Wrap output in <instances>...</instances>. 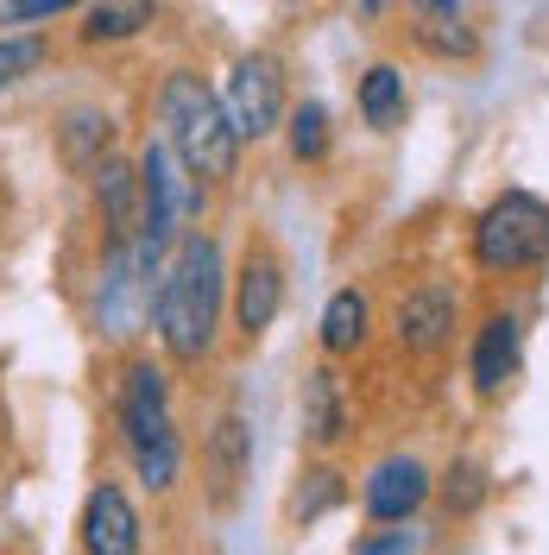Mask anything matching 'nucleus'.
I'll return each mask as SVG.
<instances>
[{
  "instance_id": "1",
  "label": "nucleus",
  "mask_w": 549,
  "mask_h": 555,
  "mask_svg": "<svg viewBox=\"0 0 549 555\" xmlns=\"http://www.w3.org/2000/svg\"><path fill=\"white\" fill-rule=\"evenodd\" d=\"M221 310H228V266H221V241L190 228L183 241L165 253L158 284H152V328L158 347L171 353V366H203L221 335Z\"/></svg>"
},
{
  "instance_id": "2",
  "label": "nucleus",
  "mask_w": 549,
  "mask_h": 555,
  "mask_svg": "<svg viewBox=\"0 0 549 555\" xmlns=\"http://www.w3.org/2000/svg\"><path fill=\"white\" fill-rule=\"evenodd\" d=\"M114 429H120V449H127L139 480L152 486V492H171L177 474H183V436H177L165 366H152V360H127V366H120V385H114Z\"/></svg>"
},
{
  "instance_id": "3",
  "label": "nucleus",
  "mask_w": 549,
  "mask_h": 555,
  "mask_svg": "<svg viewBox=\"0 0 549 555\" xmlns=\"http://www.w3.org/2000/svg\"><path fill=\"white\" fill-rule=\"evenodd\" d=\"M158 133L171 139V152L190 165L196 183H228L234 165H241V145H246L234 133L221 95L208 89L196 69H171L158 82Z\"/></svg>"
},
{
  "instance_id": "4",
  "label": "nucleus",
  "mask_w": 549,
  "mask_h": 555,
  "mask_svg": "<svg viewBox=\"0 0 549 555\" xmlns=\"http://www.w3.org/2000/svg\"><path fill=\"white\" fill-rule=\"evenodd\" d=\"M133 171H139V253L152 266H165V253L196 228V215L208 203V183L190 177V165L171 152L165 133H152L139 145Z\"/></svg>"
},
{
  "instance_id": "5",
  "label": "nucleus",
  "mask_w": 549,
  "mask_h": 555,
  "mask_svg": "<svg viewBox=\"0 0 549 555\" xmlns=\"http://www.w3.org/2000/svg\"><path fill=\"white\" fill-rule=\"evenodd\" d=\"M474 259L481 272H537L549 259V203L531 190H506L499 203H486L474 221Z\"/></svg>"
},
{
  "instance_id": "6",
  "label": "nucleus",
  "mask_w": 549,
  "mask_h": 555,
  "mask_svg": "<svg viewBox=\"0 0 549 555\" xmlns=\"http://www.w3.org/2000/svg\"><path fill=\"white\" fill-rule=\"evenodd\" d=\"M152 284L158 266L139 246H102V272H95V335L107 341H133L152 322Z\"/></svg>"
},
{
  "instance_id": "7",
  "label": "nucleus",
  "mask_w": 549,
  "mask_h": 555,
  "mask_svg": "<svg viewBox=\"0 0 549 555\" xmlns=\"http://www.w3.org/2000/svg\"><path fill=\"white\" fill-rule=\"evenodd\" d=\"M221 107H228V120H234L241 139H272L284 127L291 102H284V69H278L272 51H246L241 64L228 69Z\"/></svg>"
},
{
  "instance_id": "8",
  "label": "nucleus",
  "mask_w": 549,
  "mask_h": 555,
  "mask_svg": "<svg viewBox=\"0 0 549 555\" xmlns=\"http://www.w3.org/2000/svg\"><path fill=\"white\" fill-rule=\"evenodd\" d=\"M234 291H228V304H234V328H241V341L253 347L266 328L278 322V310H284V259H278L266 241L246 246L241 272L228 278Z\"/></svg>"
},
{
  "instance_id": "9",
  "label": "nucleus",
  "mask_w": 549,
  "mask_h": 555,
  "mask_svg": "<svg viewBox=\"0 0 549 555\" xmlns=\"http://www.w3.org/2000/svg\"><path fill=\"white\" fill-rule=\"evenodd\" d=\"M76 543L82 555H139L145 550V530H139L133 499L114 480H95L82 499V524H76Z\"/></svg>"
},
{
  "instance_id": "10",
  "label": "nucleus",
  "mask_w": 549,
  "mask_h": 555,
  "mask_svg": "<svg viewBox=\"0 0 549 555\" xmlns=\"http://www.w3.org/2000/svg\"><path fill=\"white\" fill-rule=\"evenodd\" d=\"M455 315H461V297L448 284H417L392 310V335L405 353H443L455 341Z\"/></svg>"
},
{
  "instance_id": "11",
  "label": "nucleus",
  "mask_w": 549,
  "mask_h": 555,
  "mask_svg": "<svg viewBox=\"0 0 549 555\" xmlns=\"http://www.w3.org/2000/svg\"><path fill=\"white\" fill-rule=\"evenodd\" d=\"M89 196H95V221H102V246H139V171L127 158H102L89 171Z\"/></svg>"
},
{
  "instance_id": "12",
  "label": "nucleus",
  "mask_w": 549,
  "mask_h": 555,
  "mask_svg": "<svg viewBox=\"0 0 549 555\" xmlns=\"http://www.w3.org/2000/svg\"><path fill=\"white\" fill-rule=\"evenodd\" d=\"M246 467H253V429H246L241 411H228L203 442V474H208V505H215V512H228V505L241 499Z\"/></svg>"
},
{
  "instance_id": "13",
  "label": "nucleus",
  "mask_w": 549,
  "mask_h": 555,
  "mask_svg": "<svg viewBox=\"0 0 549 555\" xmlns=\"http://www.w3.org/2000/svg\"><path fill=\"white\" fill-rule=\"evenodd\" d=\"M430 499V474L417 454H385L373 474H367V518L379 524H405Z\"/></svg>"
},
{
  "instance_id": "14",
  "label": "nucleus",
  "mask_w": 549,
  "mask_h": 555,
  "mask_svg": "<svg viewBox=\"0 0 549 555\" xmlns=\"http://www.w3.org/2000/svg\"><path fill=\"white\" fill-rule=\"evenodd\" d=\"M474 391L481 398H499L506 385L518 379V366H524V328H518V315L493 310L481 322V335H474Z\"/></svg>"
},
{
  "instance_id": "15",
  "label": "nucleus",
  "mask_w": 549,
  "mask_h": 555,
  "mask_svg": "<svg viewBox=\"0 0 549 555\" xmlns=\"http://www.w3.org/2000/svg\"><path fill=\"white\" fill-rule=\"evenodd\" d=\"M342 436H347V385L322 360V366L304 373V442L309 449H335Z\"/></svg>"
},
{
  "instance_id": "16",
  "label": "nucleus",
  "mask_w": 549,
  "mask_h": 555,
  "mask_svg": "<svg viewBox=\"0 0 549 555\" xmlns=\"http://www.w3.org/2000/svg\"><path fill=\"white\" fill-rule=\"evenodd\" d=\"M152 13H158V0H89L76 38H82L89 51H102V44H127V38H139L145 26H152Z\"/></svg>"
},
{
  "instance_id": "17",
  "label": "nucleus",
  "mask_w": 549,
  "mask_h": 555,
  "mask_svg": "<svg viewBox=\"0 0 549 555\" xmlns=\"http://www.w3.org/2000/svg\"><path fill=\"white\" fill-rule=\"evenodd\" d=\"M107 145H114V120H107L102 107H69L64 127H58V152H64L69 171L89 177L95 165H102V158H114Z\"/></svg>"
},
{
  "instance_id": "18",
  "label": "nucleus",
  "mask_w": 549,
  "mask_h": 555,
  "mask_svg": "<svg viewBox=\"0 0 549 555\" xmlns=\"http://www.w3.org/2000/svg\"><path fill=\"white\" fill-rule=\"evenodd\" d=\"M411 114V95H405V69L398 64H373L360 76V120L373 133H398Z\"/></svg>"
},
{
  "instance_id": "19",
  "label": "nucleus",
  "mask_w": 549,
  "mask_h": 555,
  "mask_svg": "<svg viewBox=\"0 0 549 555\" xmlns=\"http://www.w3.org/2000/svg\"><path fill=\"white\" fill-rule=\"evenodd\" d=\"M367 328H373V304H367V291H335L329 297V310H322V353L329 360H342L354 347L367 341Z\"/></svg>"
},
{
  "instance_id": "20",
  "label": "nucleus",
  "mask_w": 549,
  "mask_h": 555,
  "mask_svg": "<svg viewBox=\"0 0 549 555\" xmlns=\"http://www.w3.org/2000/svg\"><path fill=\"white\" fill-rule=\"evenodd\" d=\"M284 139H291V158L297 165H322V152H329V107L297 102L284 114Z\"/></svg>"
},
{
  "instance_id": "21",
  "label": "nucleus",
  "mask_w": 549,
  "mask_h": 555,
  "mask_svg": "<svg viewBox=\"0 0 549 555\" xmlns=\"http://www.w3.org/2000/svg\"><path fill=\"white\" fill-rule=\"evenodd\" d=\"M44 64H51V38L44 33H0V89H20Z\"/></svg>"
},
{
  "instance_id": "22",
  "label": "nucleus",
  "mask_w": 549,
  "mask_h": 555,
  "mask_svg": "<svg viewBox=\"0 0 549 555\" xmlns=\"http://www.w3.org/2000/svg\"><path fill=\"white\" fill-rule=\"evenodd\" d=\"M417 44L436 51V57H474V51H481L474 33L461 26V13H448V20H430V13H423V20H417Z\"/></svg>"
},
{
  "instance_id": "23",
  "label": "nucleus",
  "mask_w": 549,
  "mask_h": 555,
  "mask_svg": "<svg viewBox=\"0 0 549 555\" xmlns=\"http://www.w3.org/2000/svg\"><path fill=\"white\" fill-rule=\"evenodd\" d=\"M89 0H0V26H44L58 13H82Z\"/></svg>"
},
{
  "instance_id": "24",
  "label": "nucleus",
  "mask_w": 549,
  "mask_h": 555,
  "mask_svg": "<svg viewBox=\"0 0 549 555\" xmlns=\"http://www.w3.org/2000/svg\"><path fill=\"white\" fill-rule=\"evenodd\" d=\"M304 480H309V492L291 499V512H297L304 524H316L329 505H342V474H329V467H322V474H304Z\"/></svg>"
},
{
  "instance_id": "25",
  "label": "nucleus",
  "mask_w": 549,
  "mask_h": 555,
  "mask_svg": "<svg viewBox=\"0 0 549 555\" xmlns=\"http://www.w3.org/2000/svg\"><path fill=\"white\" fill-rule=\"evenodd\" d=\"M481 467H455V474H448V505H461V512H474V505H481Z\"/></svg>"
},
{
  "instance_id": "26",
  "label": "nucleus",
  "mask_w": 549,
  "mask_h": 555,
  "mask_svg": "<svg viewBox=\"0 0 549 555\" xmlns=\"http://www.w3.org/2000/svg\"><path fill=\"white\" fill-rule=\"evenodd\" d=\"M392 550H405V537H385V543H360V555H392Z\"/></svg>"
},
{
  "instance_id": "27",
  "label": "nucleus",
  "mask_w": 549,
  "mask_h": 555,
  "mask_svg": "<svg viewBox=\"0 0 549 555\" xmlns=\"http://www.w3.org/2000/svg\"><path fill=\"white\" fill-rule=\"evenodd\" d=\"M417 7H423L430 20H448V13H455V0H417Z\"/></svg>"
},
{
  "instance_id": "28",
  "label": "nucleus",
  "mask_w": 549,
  "mask_h": 555,
  "mask_svg": "<svg viewBox=\"0 0 549 555\" xmlns=\"http://www.w3.org/2000/svg\"><path fill=\"white\" fill-rule=\"evenodd\" d=\"M360 13H379V0H360Z\"/></svg>"
}]
</instances>
